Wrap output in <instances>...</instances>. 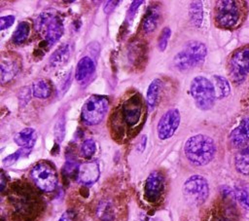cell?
I'll use <instances>...</instances> for the list:
<instances>
[{"instance_id": "cell-1", "label": "cell", "mask_w": 249, "mask_h": 221, "mask_svg": "<svg viewBox=\"0 0 249 221\" xmlns=\"http://www.w3.org/2000/svg\"><path fill=\"white\" fill-rule=\"evenodd\" d=\"M8 200L17 221H34L41 213L42 201L40 195L28 183H14Z\"/></svg>"}, {"instance_id": "cell-2", "label": "cell", "mask_w": 249, "mask_h": 221, "mask_svg": "<svg viewBox=\"0 0 249 221\" xmlns=\"http://www.w3.org/2000/svg\"><path fill=\"white\" fill-rule=\"evenodd\" d=\"M248 5L243 0H220L214 7V22L221 29L239 28L246 20Z\"/></svg>"}, {"instance_id": "cell-3", "label": "cell", "mask_w": 249, "mask_h": 221, "mask_svg": "<svg viewBox=\"0 0 249 221\" xmlns=\"http://www.w3.org/2000/svg\"><path fill=\"white\" fill-rule=\"evenodd\" d=\"M203 221H242L234 190L223 186L220 198L206 211Z\"/></svg>"}, {"instance_id": "cell-4", "label": "cell", "mask_w": 249, "mask_h": 221, "mask_svg": "<svg viewBox=\"0 0 249 221\" xmlns=\"http://www.w3.org/2000/svg\"><path fill=\"white\" fill-rule=\"evenodd\" d=\"M184 153L188 161L194 166H206L215 157L216 144L214 140L206 134H195L186 140Z\"/></svg>"}, {"instance_id": "cell-5", "label": "cell", "mask_w": 249, "mask_h": 221, "mask_svg": "<svg viewBox=\"0 0 249 221\" xmlns=\"http://www.w3.org/2000/svg\"><path fill=\"white\" fill-rule=\"evenodd\" d=\"M206 55L207 48L204 43L197 40H191L175 55L173 64L179 71H188L199 66L204 61Z\"/></svg>"}, {"instance_id": "cell-6", "label": "cell", "mask_w": 249, "mask_h": 221, "mask_svg": "<svg viewBox=\"0 0 249 221\" xmlns=\"http://www.w3.org/2000/svg\"><path fill=\"white\" fill-rule=\"evenodd\" d=\"M190 93L196 106L203 111L211 109L217 99L213 83L204 76H196L192 80Z\"/></svg>"}, {"instance_id": "cell-7", "label": "cell", "mask_w": 249, "mask_h": 221, "mask_svg": "<svg viewBox=\"0 0 249 221\" xmlns=\"http://www.w3.org/2000/svg\"><path fill=\"white\" fill-rule=\"evenodd\" d=\"M228 73L235 85L245 82L249 76V44L235 49L228 58Z\"/></svg>"}, {"instance_id": "cell-8", "label": "cell", "mask_w": 249, "mask_h": 221, "mask_svg": "<svg viewBox=\"0 0 249 221\" xmlns=\"http://www.w3.org/2000/svg\"><path fill=\"white\" fill-rule=\"evenodd\" d=\"M109 100L106 96L93 94L90 95L83 104L81 117L82 121L88 126H95L101 123L107 114Z\"/></svg>"}, {"instance_id": "cell-9", "label": "cell", "mask_w": 249, "mask_h": 221, "mask_svg": "<svg viewBox=\"0 0 249 221\" xmlns=\"http://www.w3.org/2000/svg\"><path fill=\"white\" fill-rule=\"evenodd\" d=\"M30 178L35 186L46 193H51L57 186V174L54 167L48 162L41 161L30 169Z\"/></svg>"}, {"instance_id": "cell-10", "label": "cell", "mask_w": 249, "mask_h": 221, "mask_svg": "<svg viewBox=\"0 0 249 221\" xmlns=\"http://www.w3.org/2000/svg\"><path fill=\"white\" fill-rule=\"evenodd\" d=\"M183 194L188 203L200 205L205 203L209 196V185L207 180L198 174L190 176L183 184Z\"/></svg>"}, {"instance_id": "cell-11", "label": "cell", "mask_w": 249, "mask_h": 221, "mask_svg": "<svg viewBox=\"0 0 249 221\" xmlns=\"http://www.w3.org/2000/svg\"><path fill=\"white\" fill-rule=\"evenodd\" d=\"M165 191V178L159 170L152 171L144 185V199L150 204H158L163 198Z\"/></svg>"}, {"instance_id": "cell-12", "label": "cell", "mask_w": 249, "mask_h": 221, "mask_svg": "<svg viewBox=\"0 0 249 221\" xmlns=\"http://www.w3.org/2000/svg\"><path fill=\"white\" fill-rule=\"evenodd\" d=\"M142 113V100L138 93L132 94L124 99L121 106V115L124 124L128 129H133L138 125Z\"/></svg>"}, {"instance_id": "cell-13", "label": "cell", "mask_w": 249, "mask_h": 221, "mask_svg": "<svg viewBox=\"0 0 249 221\" xmlns=\"http://www.w3.org/2000/svg\"><path fill=\"white\" fill-rule=\"evenodd\" d=\"M181 121L180 112L176 108L167 110L159 120L157 126L158 136L161 140L170 138L178 129Z\"/></svg>"}, {"instance_id": "cell-14", "label": "cell", "mask_w": 249, "mask_h": 221, "mask_svg": "<svg viewBox=\"0 0 249 221\" xmlns=\"http://www.w3.org/2000/svg\"><path fill=\"white\" fill-rule=\"evenodd\" d=\"M229 141L231 147L241 148L249 141V115L244 116L239 124L231 131Z\"/></svg>"}, {"instance_id": "cell-15", "label": "cell", "mask_w": 249, "mask_h": 221, "mask_svg": "<svg viewBox=\"0 0 249 221\" xmlns=\"http://www.w3.org/2000/svg\"><path fill=\"white\" fill-rule=\"evenodd\" d=\"M100 175L99 165L96 161L86 162L79 166L77 178L84 185H91L97 181Z\"/></svg>"}, {"instance_id": "cell-16", "label": "cell", "mask_w": 249, "mask_h": 221, "mask_svg": "<svg viewBox=\"0 0 249 221\" xmlns=\"http://www.w3.org/2000/svg\"><path fill=\"white\" fill-rule=\"evenodd\" d=\"M42 33H44L45 39L50 45L56 43L63 34L62 19L57 15L53 14L47 22Z\"/></svg>"}, {"instance_id": "cell-17", "label": "cell", "mask_w": 249, "mask_h": 221, "mask_svg": "<svg viewBox=\"0 0 249 221\" xmlns=\"http://www.w3.org/2000/svg\"><path fill=\"white\" fill-rule=\"evenodd\" d=\"M233 165L239 174L249 176V144L238 149L233 158Z\"/></svg>"}, {"instance_id": "cell-18", "label": "cell", "mask_w": 249, "mask_h": 221, "mask_svg": "<svg viewBox=\"0 0 249 221\" xmlns=\"http://www.w3.org/2000/svg\"><path fill=\"white\" fill-rule=\"evenodd\" d=\"M37 134L33 128H24L20 131H18L15 137V142L24 149H31L36 141Z\"/></svg>"}, {"instance_id": "cell-19", "label": "cell", "mask_w": 249, "mask_h": 221, "mask_svg": "<svg viewBox=\"0 0 249 221\" xmlns=\"http://www.w3.org/2000/svg\"><path fill=\"white\" fill-rule=\"evenodd\" d=\"M161 90H162V81L159 78L153 80L149 85L147 90V94H146L147 106L149 110H153L157 106L160 100Z\"/></svg>"}, {"instance_id": "cell-20", "label": "cell", "mask_w": 249, "mask_h": 221, "mask_svg": "<svg viewBox=\"0 0 249 221\" xmlns=\"http://www.w3.org/2000/svg\"><path fill=\"white\" fill-rule=\"evenodd\" d=\"M71 55V48L68 44H64L57 48L50 57L49 63L52 67H59L64 65Z\"/></svg>"}, {"instance_id": "cell-21", "label": "cell", "mask_w": 249, "mask_h": 221, "mask_svg": "<svg viewBox=\"0 0 249 221\" xmlns=\"http://www.w3.org/2000/svg\"><path fill=\"white\" fill-rule=\"evenodd\" d=\"M160 10L157 7H151L142 21V29L145 33H150L154 31L157 26L159 25L160 22Z\"/></svg>"}, {"instance_id": "cell-22", "label": "cell", "mask_w": 249, "mask_h": 221, "mask_svg": "<svg viewBox=\"0 0 249 221\" xmlns=\"http://www.w3.org/2000/svg\"><path fill=\"white\" fill-rule=\"evenodd\" d=\"M94 62L89 56H83L77 63L75 77L78 81H83L94 71Z\"/></svg>"}, {"instance_id": "cell-23", "label": "cell", "mask_w": 249, "mask_h": 221, "mask_svg": "<svg viewBox=\"0 0 249 221\" xmlns=\"http://www.w3.org/2000/svg\"><path fill=\"white\" fill-rule=\"evenodd\" d=\"M0 70H1V83L5 84L11 81L17 75L18 71V66L17 61L13 59L3 58L0 64Z\"/></svg>"}, {"instance_id": "cell-24", "label": "cell", "mask_w": 249, "mask_h": 221, "mask_svg": "<svg viewBox=\"0 0 249 221\" xmlns=\"http://www.w3.org/2000/svg\"><path fill=\"white\" fill-rule=\"evenodd\" d=\"M213 85L216 92V97L218 99H223L229 96L231 93V85L227 78L221 75H214L212 77Z\"/></svg>"}, {"instance_id": "cell-25", "label": "cell", "mask_w": 249, "mask_h": 221, "mask_svg": "<svg viewBox=\"0 0 249 221\" xmlns=\"http://www.w3.org/2000/svg\"><path fill=\"white\" fill-rule=\"evenodd\" d=\"M189 16L192 24L198 28L203 21V5L200 1H193L189 7Z\"/></svg>"}, {"instance_id": "cell-26", "label": "cell", "mask_w": 249, "mask_h": 221, "mask_svg": "<svg viewBox=\"0 0 249 221\" xmlns=\"http://www.w3.org/2000/svg\"><path fill=\"white\" fill-rule=\"evenodd\" d=\"M31 91H32V94L35 97L42 98V99L48 98L52 93L51 85L49 84L48 81H46L44 79H39V80L35 81L32 84Z\"/></svg>"}, {"instance_id": "cell-27", "label": "cell", "mask_w": 249, "mask_h": 221, "mask_svg": "<svg viewBox=\"0 0 249 221\" xmlns=\"http://www.w3.org/2000/svg\"><path fill=\"white\" fill-rule=\"evenodd\" d=\"M97 215L102 221H113L115 213L112 203L108 201L100 202L97 206Z\"/></svg>"}, {"instance_id": "cell-28", "label": "cell", "mask_w": 249, "mask_h": 221, "mask_svg": "<svg viewBox=\"0 0 249 221\" xmlns=\"http://www.w3.org/2000/svg\"><path fill=\"white\" fill-rule=\"evenodd\" d=\"M30 31V24L27 21H21L18 24L13 34V41L16 44H22L28 37Z\"/></svg>"}, {"instance_id": "cell-29", "label": "cell", "mask_w": 249, "mask_h": 221, "mask_svg": "<svg viewBox=\"0 0 249 221\" xmlns=\"http://www.w3.org/2000/svg\"><path fill=\"white\" fill-rule=\"evenodd\" d=\"M236 202L246 210H249V190L241 185L234 187Z\"/></svg>"}, {"instance_id": "cell-30", "label": "cell", "mask_w": 249, "mask_h": 221, "mask_svg": "<svg viewBox=\"0 0 249 221\" xmlns=\"http://www.w3.org/2000/svg\"><path fill=\"white\" fill-rule=\"evenodd\" d=\"M95 150H96V146H95L94 140L91 138H89L82 143L80 148V153L83 158L90 159L94 155Z\"/></svg>"}, {"instance_id": "cell-31", "label": "cell", "mask_w": 249, "mask_h": 221, "mask_svg": "<svg viewBox=\"0 0 249 221\" xmlns=\"http://www.w3.org/2000/svg\"><path fill=\"white\" fill-rule=\"evenodd\" d=\"M53 14V13H41L34 20V28L37 32L42 33L47 22L49 21V19L52 18Z\"/></svg>"}, {"instance_id": "cell-32", "label": "cell", "mask_w": 249, "mask_h": 221, "mask_svg": "<svg viewBox=\"0 0 249 221\" xmlns=\"http://www.w3.org/2000/svg\"><path fill=\"white\" fill-rule=\"evenodd\" d=\"M53 133L57 142H61L63 140L65 135V120L63 116H60L57 119L53 128Z\"/></svg>"}, {"instance_id": "cell-33", "label": "cell", "mask_w": 249, "mask_h": 221, "mask_svg": "<svg viewBox=\"0 0 249 221\" xmlns=\"http://www.w3.org/2000/svg\"><path fill=\"white\" fill-rule=\"evenodd\" d=\"M170 35H171V30L169 27H164L160 34V37H159V40H158V47H159V50L160 52H163L165 49H166V46H167V43H168V40L170 38Z\"/></svg>"}, {"instance_id": "cell-34", "label": "cell", "mask_w": 249, "mask_h": 221, "mask_svg": "<svg viewBox=\"0 0 249 221\" xmlns=\"http://www.w3.org/2000/svg\"><path fill=\"white\" fill-rule=\"evenodd\" d=\"M31 98V91L28 87H24L19 91L18 93V100L20 106H25Z\"/></svg>"}, {"instance_id": "cell-35", "label": "cell", "mask_w": 249, "mask_h": 221, "mask_svg": "<svg viewBox=\"0 0 249 221\" xmlns=\"http://www.w3.org/2000/svg\"><path fill=\"white\" fill-rule=\"evenodd\" d=\"M14 22H15V17L12 15L1 17L0 18V29L1 30L7 29L8 27L12 26Z\"/></svg>"}, {"instance_id": "cell-36", "label": "cell", "mask_w": 249, "mask_h": 221, "mask_svg": "<svg viewBox=\"0 0 249 221\" xmlns=\"http://www.w3.org/2000/svg\"><path fill=\"white\" fill-rule=\"evenodd\" d=\"M22 151H23V150H18V151L13 153V154L7 156V157L3 160L4 166H12L13 164H15V163L18 160V158L22 155V153H21Z\"/></svg>"}, {"instance_id": "cell-37", "label": "cell", "mask_w": 249, "mask_h": 221, "mask_svg": "<svg viewBox=\"0 0 249 221\" xmlns=\"http://www.w3.org/2000/svg\"><path fill=\"white\" fill-rule=\"evenodd\" d=\"M143 3V1L142 0H138V1H133L132 3H131V5H130V7H129V9H128V18H133V16H134V14H135V12L137 11V9L140 7V5Z\"/></svg>"}, {"instance_id": "cell-38", "label": "cell", "mask_w": 249, "mask_h": 221, "mask_svg": "<svg viewBox=\"0 0 249 221\" xmlns=\"http://www.w3.org/2000/svg\"><path fill=\"white\" fill-rule=\"evenodd\" d=\"M119 4V1H107L105 2V5H104V8H103V11L105 14H110L114 11V9L118 6Z\"/></svg>"}, {"instance_id": "cell-39", "label": "cell", "mask_w": 249, "mask_h": 221, "mask_svg": "<svg viewBox=\"0 0 249 221\" xmlns=\"http://www.w3.org/2000/svg\"><path fill=\"white\" fill-rule=\"evenodd\" d=\"M6 176H5V173L4 171L2 170L1 171V192H3L5 190V187H6Z\"/></svg>"}, {"instance_id": "cell-40", "label": "cell", "mask_w": 249, "mask_h": 221, "mask_svg": "<svg viewBox=\"0 0 249 221\" xmlns=\"http://www.w3.org/2000/svg\"><path fill=\"white\" fill-rule=\"evenodd\" d=\"M146 142H147V137H146V135H142L141 138H140V146H141V148H140V150H139L140 152H142V151L145 149Z\"/></svg>"}, {"instance_id": "cell-41", "label": "cell", "mask_w": 249, "mask_h": 221, "mask_svg": "<svg viewBox=\"0 0 249 221\" xmlns=\"http://www.w3.org/2000/svg\"><path fill=\"white\" fill-rule=\"evenodd\" d=\"M58 221H72V219H71V217L68 215V213L65 212V213H63V214L60 216V218H59Z\"/></svg>"}]
</instances>
